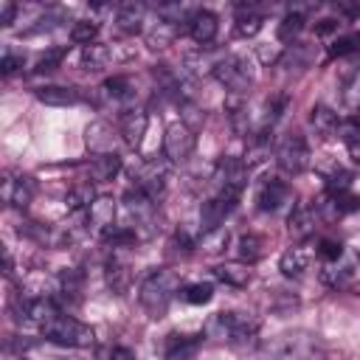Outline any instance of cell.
<instances>
[{"instance_id":"9","label":"cell","mask_w":360,"mask_h":360,"mask_svg":"<svg viewBox=\"0 0 360 360\" xmlns=\"http://www.w3.org/2000/svg\"><path fill=\"white\" fill-rule=\"evenodd\" d=\"M312 208H315V214L323 217L326 222H335V219H340V217L357 211V208H360V197H357L352 188H340V191H329V188H326V194L318 197V202H315Z\"/></svg>"},{"instance_id":"46","label":"cell","mask_w":360,"mask_h":360,"mask_svg":"<svg viewBox=\"0 0 360 360\" xmlns=\"http://www.w3.org/2000/svg\"><path fill=\"white\" fill-rule=\"evenodd\" d=\"M335 28V20H321V25H318V34H329Z\"/></svg>"},{"instance_id":"21","label":"cell","mask_w":360,"mask_h":360,"mask_svg":"<svg viewBox=\"0 0 360 360\" xmlns=\"http://www.w3.org/2000/svg\"><path fill=\"white\" fill-rule=\"evenodd\" d=\"M87 219H90L93 228L110 233L112 231V219H115V200L112 197H104V194L96 197L90 202V208H87Z\"/></svg>"},{"instance_id":"19","label":"cell","mask_w":360,"mask_h":360,"mask_svg":"<svg viewBox=\"0 0 360 360\" xmlns=\"http://www.w3.org/2000/svg\"><path fill=\"white\" fill-rule=\"evenodd\" d=\"M217 31H219L217 14H211V11L202 8V11H194V14L188 17V37H191L197 45H208V42H214Z\"/></svg>"},{"instance_id":"41","label":"cell","mask_w":360,"mask_h":360,"mask_svg":"<svg viewBox=\"0 0 360 360\" xmlns=\"http://www.w3.org/2000/svg\"><path fill=\"white\" fill-rule=\"evenodd\" d=\"M65 59V48H48L45 53H39V59H37V65H34V70L37 73H45V70H53L59 62Z\"/></svg>"},{"instance_id":"39","label":"cell","mask_w":360,"mask_h":360,"mask_svg":"<svg viewBox=\"0 0 360 360\" xmlns=\"http://www.w3.org/2000/svg\"><path fill=\"white\" fill-rule=\"evenodd\" d=\"M259 31H262V17L253 14L250 6H248V14H242V17L236 20V34H239V37H256Z\"/></svg>"},{"instance_id":"22","label":"cell","mask_w":360,"mask_h":360,"mask_svg":"<svg viewBox=\"0 0 360 360\" xmlns=\"http://www.w3.org/2000/svg\"><path fill=\"white\" fill-rule=\"evenodd\" d=\"M214 276L222 281V284H231V287H248L250 278H253V270L248 262H222L214 267Z\"/></svg>"},{"instance_id":"5","label":"cell","mask_w":360,"mask_h":360,"mask_svg":"<svg viewBox=\"0 0 360 360\" xmlns=\"http://www.w3.org/2000/svg\"><path fill=\"white\" fill-rule=\"evenodd\" d=\"M245 180H248V166L239 158H219V163L214 166V174H211L214 194H222L231 200H239Z\"/></svg>"},{"instance_id":"32","label":"cell","mask_w":360,"mask_h":360,"mask_svg":"<svg viewBox=\"0 0 360 360\" xmlns=\"http://www.w3.org/2000/svg\"><path fill=\"white\" fill-rule=\"evenodd\" d=\"M93 200H96V194H93V186H90V183H79V186H73L70 194H68L70 211H87Z\"/></svg>"},{"instance_id":"10","label":"cell","mask_w":360,"mask_h":360,"mask_svg":"<svg viewBox=\"0 0 360 360\" xmlns=\"http://www.w3.org/2000/svg\"><path fill=\"white\" fill-rule=\"evenodd\" d=\"M169 183V160H146L135 174V188L149 200H158Z\"/></svg>"},{"instance_id":"31","label":"cell","mask_w":360,"mask_h":360,"mask_svg":"<svg viewBox=\"0 0 360 360\" xmlns=\"http://www.w3.org/2000/svg\"><path fill=\"white\" fill-rule=\"evenodd\" d=\"M264 236H259V233H245V236H239V242H236V250H239V262H248V264H253V262H259L262 256H264Z\"/></svg>"},{"instance_id":"13","label":"cell","mask_w":360,"mask_h":360,"mask_svg":"<svg viewBox=\"0 0 360 360\" xmlns=\"http://www.w3.org/2000/svg\"><path fill=\"white\" fill-rule=\"evenodd\" d=\"M233 205H236V200H231V197H222V194L208 197L202 202V208H200V228H202V233L222 228V222L233 211Z\"/></svg>"},{"instance_id":"18","label":"cell","mask_w":360,"mask_h":360,"mask_svg":"<svg viewBox=\"0 0 360 360\" xmlns=\"http://www.w3.org/2000/svg\"><path fill=\"white\" fill-rule=\"evenodd\" d=\"M202 343V335H169L163 343V357L166 360H191Z\"/></svg>"},{"instance_id":"11","label":"cell","mask_w":360,"mask_h":360,"mask_svg":"<svg viewBox=\"0 0 360 360\" xmlns=\"http://www.w3.org/2000/svg\"><path fill=\"white\" fill-rule=\"evenodd\" d=\"M98 96H101L110 107H115V110L124 115L127 110H132L135 84H132V79H127V76H110V79H104V84L98 87Z\"/></svg>"},{"instance_id":"20","label":"cell","mask_w":360,"mask_h":360,"mask_svg":"<svg viewBox=\"0 0 360 360\" xmlns=\"http://www.w3.org/2000/svg\"><path fill=\"white\" fill-rule=\"evenodd\" d=\"M287 200H290V186L284 180H278V177H270L259 188V197H256V202H259L262 211H278Z\"/></svg>"},{"instance_id":"38","label":"cell","mask_w":360,"mask_h":360,"mask_svg":"<svg viewBox=\"0 0 360 360\" xmlns=\"http://www.w3.org/2000/svg\"><path fill=\"white\" fill-rule=\"evenodd\" d=\"M354 51H360V34L338 37V39L329 45V56H346V53H354Z\"/></svg>"},{"instance_id":"3","label":"cell","mask_w":360,"mask_h":360,"mask_svg":"<svg viewBox=\"0 0 360 360\" xmlns=\"http://www.w3.org/2000/svg\"><path fill=\"white\" fill-rule=\"evenodd\" d=\"M177 290H180V276H177L174 270L160 267V270H152V273L143 278V284H141V290H138V301H141V307H143L152 318H160V315L169 309V304H172V298L177 295Z\"/></svg>"},{"instance_id":"36","label":"cell","mask_w":360,"mask_h":360,"mask_svg":"<svg viewBox=\"0 0 360 360\" xmlns=\"http://www.w3.org/2000/svg\"><path fill=\"white\" fill-rule=\"evenodd\" d=\"M225 245H228V228L225 225L202 233V239H200V250H205V253H219Z\"/></svg>"},{"instance_id":"42","label":"cell","mask_w":360,"mask_h":360,"mask_svg":"<svg viewBox=\"0 0 360 360\" xmlns=\"http://www.w3.org/2000/svg\"><path fill=\"white\" fill-rule=\"evenodd\" d=\"M22 65H25V56H22V53H17V51H11V48H6V53H3V62H0V70H3V76H11V73H17Z\"/></svg>"},{"instance_id":"35","label":"cell","mask_w":360,"mask_h":360,"mask_svg":"<svg viewBox=\"0 0 360 360\" xmlns=\"http://www.w3.org/2000/svg\"><path fill=\"white\" fill-rule=\"evenodd\" d=\"M96 34H98V22H93V20H79V22H73V28H70V39L79 42L82 48H84V45H93V42H96Z\"/></svg>"},{"instance_id":"27","label":"cell","mask_w":360,"mask_h":360,"mask_svg":"<svg viewBox=\"0 0 360 360\" xmlns=\"http://www.w3.org/2000/svg\"><path fill=\"white\" fill-rule=\"evenodd\" d=\"M110 59H112V51L107 45H101V42H93V45L82 48V68L90 70V73L104 70L110 65Z\"/></svg>"},{"instance_id":"26","label":"cell","mask_w":360,"mask_h":360,"mask_svg":"<svg viewBox=\"0 0 360 360\" xmlns=\"http://www.w3.org/2000/svg\"><path fill=\"white\" fill-rule=\"evenodd\" d=\"M104 276H107V284H110V290H112V292H127V287H129V278H132V273H129V264H127L124 259H118V256L107 259Z\"/></svg>"},{"instance_id":"33","label":"cell","mask_w":360,"mask_h":360,"mask_svg":"<svg viewBox=\"0 0 360 360\" xmlns=\"http://www.w3.org/2000/svg\"><path fill=\"white\" fill-rule=\"evenodd\" d=\"M183 298H186L188 304H194V307H202V304H208V301L214 298V284H211V281L188 284V287H183Z\"/></svg>"},{"instance_id":"8","label":"cell","mask_w":360,"mask_h":360,"mask_svg":"<svg viewBox=\"0 0 360 360\" xmlns=\"http://www.w3.org/2000/svg\"><path fill=\"white\" fill-rule=\"evenodd\" d=\"M194 146H197V135H194V129H191L183 118L174 121V124L166 129V135H163V155H166L169 163H183V160H188V155L194 152Z\"/></svg>"},{"instance_id":"30","label":"cell","mask_w":360,"mask_h":360,"mask_svg":"<svg viewBox=\"0 0 360 360\" xmlns=\"http://www.w3.org/2000/svg\"><path fill=\"white\" fill-rule=\"evenodd\" d=\"M143 11H146V8H143L141 3H124V6L118 8V17H115L118 28H121L124 34H135V31H141Z\"/></svg>"},{"instance_id":"40","label":"cell","mask_w":360,"mask_h":360,"mask_svg":"<svg viewBox=\"0 0 360 360\" xmlns=\"http://www.w3.org/2000/svg\"><path fill=\"white\" fill-rule=\"evenodd\" d=\"M343 250H346V245H343V242H338V239H321L315 253L329 264V262H338V259L343 256Z\"/></svg>"},{"instance_id":"43","label":"cell","mask_w":360,"mask_h":360,"mask_svg":"<svg viewBox=\"0 0 360 360\" xmlns=\"http://www.w3.org/2000/svg\"><path fill=\"white\" fill-rule=\"evenodd\" d=\"M107 360H135V352L129 346H112L107 352Z\"/></svg>"},{"instance_id":"6","label":"cell","mask_w":360,"mask_h":360,"mask_svg":"<svg viewBox=\"0 0 360 360\" xmlns=\"http://www.w3.org/2000/svg\"><path fill=\"white\" fill-rule=\"evenodd\" d=\"M309 158H312L309 155V143L298 132L284 135L278 141V146H276V163H278V169L284 174H301V172H307Z\"/></svg>"},{"instance_id":"44","label":"cell","mask_w":360,"mask_h":360,"mask_svg":"<svg viewBox=\"0 0 360 360\" xmlns=\"http://www.w3.org/2000/svg\"><path fill=\"white\" fill-rule=\"evenodd\" d=\"M14 11H17V6H14L11 0H3V3H0V22H3V25H11Z\"/></svg>"},{"instance_id":"23","label":"cell","mask_w":360,"mask_h":360,"mask_svg":"<svg viewBox=\"0 0 360 360\" xmlns=\"http://www.w3.org/2000/svg\"><path fill=\"white\" fill-rule=\"evenodd\" d=\"M287 231L292 239H309L315 233V208H309V205L292 208V214L287 219Z\"/></svg>"},{"instance_id":"34","label":"cell","mask_w":360,"mask_h":360,"mask_svg":"<svg viewBox=\"0 0 360 360\" xmlns=\"http://www.w3.org/2000/svg\"><path fill=\"white\" fill-rule=\"evenodd\" d=\"M301 28H304V14H301V11H290V14L278 22V39H281V42H290V39H295V37L301 34Z\"/></svg>"},{"instance_id":"1","label":"cell","mask_w":360,"mask_h":360,"mask_svg":"<svg viewBox=\"0 0 360 360\" xmlns=\"http://www.w3.org/2000/svg\"><path fill=\"white\" fill-rule=\"evenodd\" d=\"M267 360H326V343L309 329H290L262 343Z\"/></svg>"},{"instance_id":"17","label":"cell","mask_w":360,"mask_h":360,"mask_svg":"<svg viewBox=\"0 0 360 360\" xmlns=\"http://www.w3.org/2000/svg\"><path fill=\"white\" fill-rule=\"evenodd\" d=\"M0 191H3V202L6 205L25 208L31 202V197H34V180L31 177H11V174H6Z\"/></svg>"},{"instance_id":"14","label":"cell","mask_w":360,"mask_h":360,"mask_svg":"<svg viewBox=\"0 0 360 360\" xmlns=\"http://www.w3.org/2000/svg\"><path fill=\"white\" fill-rule=\"evenodd\" d=\"M84 143L96 155H115V129L107 121H93L84 129Z\"/></svg>"},{"instance_id":"24","label":"cell","mask_w":360,"mask_h":360,"mask_svg":"<svg viewBox=\"0 0 360 360\" xmlns=\"http://www.w3.org/2000/svg\"><path fill=\"white\" fill-rule=\"evenodd\" d=\"M309 124H312V129H315L318 135L329 138V135H338L340 118H338V112L329 110L326 104H315V107L309 110Z\"/></svg>"},{"instance_id":"37","label":"cell","mask_w":360,"mask_h":360,"mask_svg":"<svg viewBox=\"0 0 360 360\" xmlns=\"http://www.w3.org/2000/svg\"><path fill=\"white\" fill-rule=\"evenodd\" d=\"M340 101H343V107L352 110V112L360 110V70L346 82V87H343V93H340Z\"/></svg>"},{"instance_id":"4","label":"cell","mask_w":360,"mask_h":360,"mask_svg":"<svg viewBox=\"0 0 360 360\" xmlns=\"http://www.w3.org/2000/svg\"><path fill=\"white\" fill-rule=\"evenodd\" d=\"M42 332H45L48 340H53L59 346H70V349H87L96 340V335H93V329L87 323L76 321L73 315H62V312L51 323H45Z\"/></svg>"},{"instance_id":"45","label":"cell","mask_w":360,"mask_h":360,"mask_svg":"<svg viewBox=\"0 0 360 360\" xmlns=\"http://www.w3.org/2000/svg\"><path fill=\"white\" fill-rule=\"evenodd\" d=\"M346 146H349L352 160H354V163H360V141H352V143H346Z\"/></svg>"},{"instance_id":"25","label":"cell","mask_w":360,"mask_h":360,"mask_svg":"<svg viewBox=\"0 0 360 360\" xmlns=\"http://www.w3.org/2000/svg\"><path fill=\"white\" fill-rule=\"evenodd\" d=\"M37 98L48 107H68L79 101V90L76 87H62V84H48L37 90Z\"/></svg>"},{"instance_id":"7","label":"cell","mask_w":360,"mask_h":360,"mask_svg":"<svg viewBox=\"0 0 360 360\" xmlns=\"http://www.w3.org/2000/svg\"><path fill=\"white\" fill-rule=\"evenodd\" d=\"M214 76L231 93H236V96L248 93L253 87V79H256V73H253V68H250V62L245 56H225V59H219L214 65Z\"/></svg>"},{"instance_id":"28","label":"cell","mask_w":360,"mask_h":360,"mask_svg":"<svg viewBox=\"0 0 360 360\" xmlns=\"http://www.w3.org/2000/svg\"><path fill=\"white\" fill-rule=\"evenodd\" d=\"M174 37H177V25H174V20H158L149 31H146V45L149 48H169L172 42H174Z\"/></svg>"},{"instance_id":"29","label":"cell","mask_w":360,"mask_h":360,"mask_svg":"<svg viewBox=\"0 0 360 360\" xmlns=\"http://www.w3.org/2000/svg\"><path fill=\"white\" fill-rule=\"evenodd\" d=\"M118 172H121V158L118 155H96L90 160V177L98 180V183L112 180Z\"/></svg>"},{"instance_id":"12","label":"cell","mask_w":360,"mask_h":360,"mask_svg":"<svg viewBox=\"0 0 360 360\" xmlns=\"http://www.w3.org/2000/svg\"><path fill=\"white\" fill-rule=\"evenodd\" d=\"M357 267H360V250L346 245L343 256H340L338 262H329V264L323 267L321 278H323L329 287H340V284H346V281L357 273Z\"/></svg>"},{"instance_id":"16","label":"cell","mask_w":360,"mask_h":360,"mask_svg":"<svg viewBox=\"0 0 360 360\" xmlns=\"http://www.w3.org/2000/svg\"><path fill=\"white\" fill-rule=\"evenodd\" d=\"M146 127H149V115L143 110L132 107V110H127L121 115V129L118 132H121V138H124L127 146H141V141L146 135Z\"/></svg>"},{"instance_id":"2","label":"cell","mask_w":360,"mask_h":360,"mask_svg":"<svg viewBox=\"0 0 360 360\" xmlns=\"http://www.w3.org/2000/svg\"><path fill=\"white\" fill-rule=\"evenodd\" d=\"M205 332L228 346H236V349H245V346H253L256 338H259V321L248 312H217Z\"/></svg>"},{"instance_id":"15","label":"cell","mask_w":360,"mask_h":360,"mask_svg":"<svg viewBox=\"0 0 360 360\" xmlns=\"http://www.w3.org/2000/svg\"><path fill=\"white\" fill-rule=\"evenodd\" d=\"M312 256H315V253H312L307 245H290V248L281 253L278 267H281V273H284L287 278H298V276H304V273L309 270Z\"/></svg>"}]
</instances>
